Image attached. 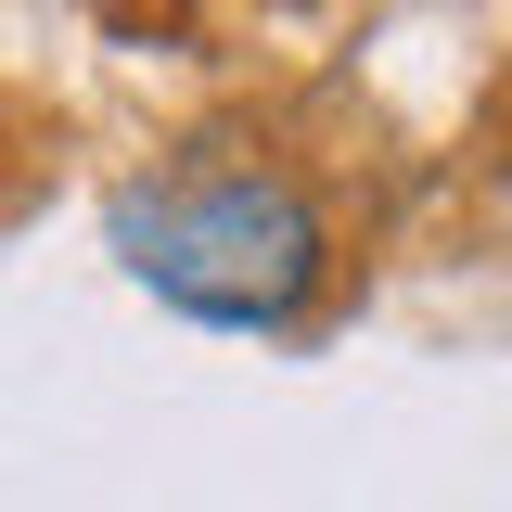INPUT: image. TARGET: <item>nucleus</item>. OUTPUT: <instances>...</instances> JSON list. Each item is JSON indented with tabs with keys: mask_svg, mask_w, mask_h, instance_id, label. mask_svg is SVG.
<instances>
[{
	"mask_svg": "<svg viewBox=\"0 0 512 512\" xmlns=\"http://www.w3.org/2000/svg\"><path fill=\"white\" fill-rule=\"evenodd\" d=\"M116 256L180 320L269 333V320H295L320 295L333 231H320V205L282 167H167V180L116 192Z\"/></svg>",
	"mask_w": 512,
	"mask_h": 512,
	"instance_id": "1",
	"label": "nucleus"
}]
</instances>
